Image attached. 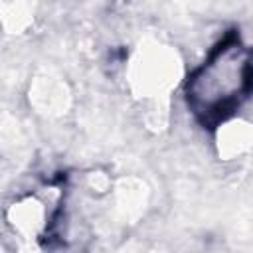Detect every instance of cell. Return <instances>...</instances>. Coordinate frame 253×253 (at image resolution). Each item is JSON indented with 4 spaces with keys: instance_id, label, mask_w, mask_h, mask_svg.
<instances>
[{
    "instance_id": "obj_1",
    "label": "cell",
    "mask_w": 253,
    "mask_h": 253,
    "mask_svg": "<svg viewBox=\"0 0 253 253\" xmlns=\"http://www.w3.org/2000/svg\"><path fill=\"white\" fill-rule=\"evenodd\" d=\"M251 93L253 51L235 36L225 38L186 83L190 109L208 125L223 121Z\"/></svg>"
}]
</instances>
